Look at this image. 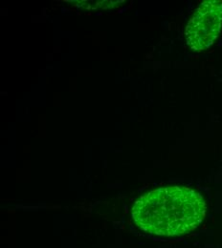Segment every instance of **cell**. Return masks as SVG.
Instances as JSON below:
<instances>
[{
  "label": "cell",
  "instance_id": "obj_1",
  "mask_svg": "<svg viewBox=\"0 0 222 248\" xmlns=\"http://www.w3.org/2000/svg\"><path fill=\"white\" fill-rule=\"evenodd\" d=\"M206 202L183 186L152 190L133 204L131 217L143 231L160 237H179L194 230L206 215Z\"/></svg>",
  "mask_w": 222,
  "mask_h": 248
},
{
  "label": "cell",
  "instance_id": "obj_2",
  "mask_svg": "<svg viewBox=\"0 0 222 248\" xmlns=\"http://www.w3.org/2000/svg\"><path fill=\"white\" fill-rule=\"evenodd\" d=\"M222 27V1H203L187 24L186 43L192 51H204L214 44L221 33Z\"/></svg>",
  "mask_w": 222,
  "mask_h": 248
}]
</instances>
